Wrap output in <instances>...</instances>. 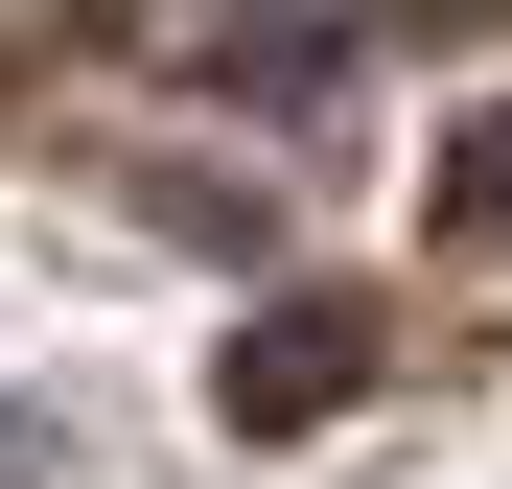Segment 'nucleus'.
Segmentation results:
<instances>
[{"label": "nucleus", "instance_id": "1", "mask_svg": "<svg viewBox=\"0 0 512 489\" xmlns=\"http://www.w3.org/2000/svg\"><path fill=\"white\" fill-rule=\"evenodd\" d=\"M443 303H466V326H512V94L443 140Z\"/></svg>", "mask_w": 512, "mask_h": 489}, {"label": "nucleus", "instance_id": "2", "mask_svg": "<svg viewBox=\"0 0 512 489\" xmlns=\"http://www.w3.org/2000/svg\"><path fill=\"white\" fill-rule=\"evenodd\" d=\"M350 396V303H256V350H233V420L280 443V420H326Z\"/></svg>", "mask_w": 512, "mask_h": 489}, {"label": "nucleus", "instance_id": "3", "mask_svg": "<svg viewBox=\"0 0 512 489\" xmlns=\"http://www.w3.org/2000/svg\"><path fill=\"white\" fill-rule=\"evenodd\" d=\"M0 489H70V443H47V420H24V396H0Z\"/></svg>", "mask_w": 512, "mask_h": 489}]
</instances>
